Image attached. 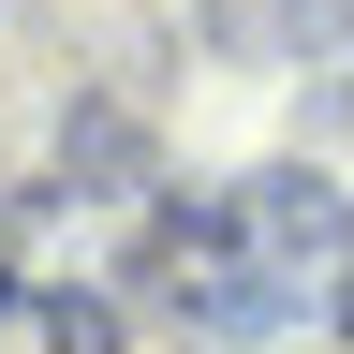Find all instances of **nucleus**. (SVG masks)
I'll use <instances>...</instances> for the list:
<instances>
[]
</instances>
